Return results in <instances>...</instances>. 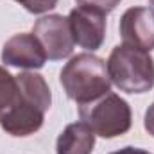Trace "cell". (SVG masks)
Here are the masks:
<instances>
[{
    "label": "cell",
    "mask_w": 154,
    "mask_h": 154,
    "mask_svg": "<svg viewBox=\"0 0 154 154\" xmlns=\"http://www.w3.org/2000/svg\"><path fill=\"white\" fill-rule=\"evenodd\" d=\"M81 122H84L95 136L116 138L125 134L133 125V111L127 100L113 91L79 106Z\"/></svg>",
    "instance_id": "cell-3"
},
{
    "label": "cell",
    "mask_w": 154,
    "mask_h": 154,
    "mask_svg": "<svg viewBox=\"0 0 154 154\" xmlns=\"http://www.w3.org/2000/svg\"><path fill=\"white\" fill-rule=\"evenodd\" d=\"M143 127H145V131L151 134L154 138V102L147 108V111H145V118H143Z\"/></svg>",
    "instance_id": "cell-14"
},
{
    "label": "cell",
    "mask_w": 154,
    "mask_h": 154,
    "mask_svg": "<svg viewBox=\"0 0 154 154\" xmlns=\"http://www.w3.org/2000/svg\"><path fill=\"white\" fill-rule=\"evenodd\" d=\"M16 77V82H18V88H20V93H22V99L38 106L39 109H43L45 113L48 111L50 104H52V93H50V88L45 81V77L36 74L34 70H27V72H20Z\"/></svg>",
    "instance_id": "cell-10"
},
{
    "label": "cell",
    "mask_w": 154,
    "mask_h": 154,
    "mask_svg": "<svg viewBox=\"0 0 154 154\" xmlns=\"http://www.w3.org/2000/svg\"><path fill=\"white\" fill-rule=\"evenodd\" d=\"M14 2H18L25 11H29L32 14H43V13L54 9L59 0H14Z\"/></svg>",
    "instance_id": "cell-12"
},
{
    "label": "cell",
    "mask_w": 154,
    "mask_h": 154,
    "mask_svg": "<svg viewBox=\"0 0 154 154\" xmlns=\"http://www.w3.org/2000/svg\"><path fill=\"white\" fill-rule=\"evenodd\" d=\"M109 154H151L143 149H138V147H124L120 151H115V152H109Z\"/></svg>",
    "instance_id": "cell-15"
},
{
    "label": "cell",
    "mask_w": 154,
    "mask_h": 154,
    "mask_svg": "<svg viewBox=\"0 0 154 154\" xmlns=\"http://www.w3.org/2000/svg\"><path fill=\"white\" fill-rule=\"evenodd\" d=\"M74 41L81 48L95 52L106 39V14L90 7L77 5L68 14Z\"/></svg>",
    "instance_id": "cell-5"
},
{
    "label": "cell",
    "mask_w": 154,
    "mask_h": 154,
    "mask_svg": "<svg viewBox=\"0 0 154 154\" xmlns=\"http://www.w3.org/2000/svg\"><path fill=\"white\" fill-rule=\"evenodd\" d=\"M79 5L82 7H90V9H95V11H100L104 14L115 11V7L120 4V0H75Z\"/></svg>",
    "instance_id": "cell-13"
},
{
    "label": "cell",
    "mask_w": 154,
    "mask_h": 154,
    "mask_svg": "<svg viewBox=\"0 0 154 154\" xmlns=\"http://www.w3.org/2000/svg\"><path fill=\"white\" fill-rule=\"evenodd\" d=\"M124 45L151 52L154 48V13L151 7H129L120 18Z\"/></svg>",
    "instance_id": "cell-7"
},
{
    "label": "cell",
    "mask_w": 154,
    "mask_h": 154,
    "mask_svg": "<svg viewBox=\"0 0 154 154\" xmlns=\"http://www.w3.org/2000/svg\"><path fill=\"white\" fill-rule=\"evenodd\" d=\"M59 82L70 100L88 104L111 91V79L106 61L90 52L77 54L63 66Z\"/></svg>",
    "instance_id": "cell-1"
},
{
    "label": "cell",
    "mask_w": 154,
    "mask_h": 154,
    "mask_svg": "<svg viewBox=\"0 0 154 154\" xmlns=\"http://www.w3.org/2000/svg\"><path fill=\"white\" fill-rule=\"evenodd\" d=\"M32 34L41 43L47 59L61 61L72 56L75 41L72 36L70 22L63 14H47L36 20L32 27Z\"/></svg>",
    "instance_id": "cell-4"
},
{
    "label": "cell",
    "mask_w": 154,
    "mask_h": 154,
    "mask_svg": "<svg viewBox=\"0 0 154 154\" xmlns=\"http://www.w3.org/2000/svg\"><path fill=\"white\" fill-rule=\"evenodd\" d=\"M149 7L152 9V13H154V0H152V2H151V4H149Z\"/></svg>",
    "instance_id": "cell-16"
},
{
    "label": "cell",
    "mask_w": 154,
    "mask_h": 154,
    "mask_svg": "<svg viewBox=\"0 0 154 154\" xmlns=\"http://www.w3.org/2000/svg\"><path fill=\"white\" fill-rule=\"evenodd\" d=\"M45 122V111L38 106L22 99L18 106H14L7 115L0 120V127L11 136H31L41 129Z\"/></svg>",
    "instance_id": "cell-8"
},
{
    "label": "cell",
    "mask_w": 154,
    "mask_h": 154,
    "mask_svg": "<svg viewBox=\"0 0 154 154\" xmlns=\"http://www.w3.org/2000/svg\"><path fill=\"white\" fill-rule=\"evenodd\" d=\"M108 74L111 82L125 93H147L154 88V59L145 50L116 45L108 61Z\"/></svg>",
    "instance_id": "cell-2"
},
{
    "label": "cell",
    "mask_w": 154,
    "mask_h": 154,
    "mask_svg": "<svg viewBox=\"0 0 154 154\" xmlns=\"http://www.w3.org/2000/svg\"><path fill=\"white\" fill-rule=\"evenodd\" d=\"M2 63L5 66L23 68V70H39L47 63V54L34 34L20 32L4 43Z\"/></svg>",
    "instance_id": "cell-6"
},
{
    "label": "cell",
    "mask_w": 154,
    "mask_h": 154,
    "mask_svg": "<svg viewBox=\"0 0 154 154\" xmlns=\"http://www.w3.org/2000/svg\"><path fill=\"white\" fill-rule=\"evenodd\" d=\"M95 147V133L84 124H68L57 136L56 154H91Z\"/></svg>",
    "instance_id": "cell-9"
},
{
    "label": "cell",
    "mask_w": 154,
    "mask_h": 154,
    "mask_svg": "<svg viewBox=\"0 0 154 154\" xmlns=\"http://www.w3.org/2000/svg\"><path fill=\"white\" fill-rule=\"evenodd\" d=\"M20 102H22V93L16 77L11 75L4 66H0V120Z\"/></svg>",
    "instance_id": "cell-11"
}]
</instances>
